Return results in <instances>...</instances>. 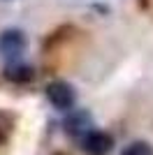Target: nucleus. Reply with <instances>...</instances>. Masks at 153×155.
<instances>
[{"instance_id": "f257e3e1", "label": "nucleus", "mask_w": 153, "mask_h": 155, "mask_svg": "<svg viewBox=\"0 0 153 155\" xmlns=\"http://www.w3.org/2000/svg\"><path fill=\"white\" fill-rule=\"evenodd\" d=\"M46 97H49V102L56 107V109H72L76 102V93L67 81H53V84L46 86Z\"/></svg>"}, {"instance_id": "20e7f679", "label": "nucleus", "mask_w": 153, "mask_h": 155, "mask_svg": "<svg viewBox=\"0 0 153 155\" xmlns=\"http://www.w3.org/2000/svg\"><path fill=\"white\" fill-rule=\"evenodd\" d=\"M65 132L70 137H86L90 132V114L88 111H72L67 120H65Z\"/></svg>"}, {"instance_id": "39448f33", "label": "nucleus", "mask_w": 153, "mask_h": 155, "mask_svg": "<svg viewBox=\"0 0 153 155\" xmlns=\"http://www.w3.org/2000/svg\"><path fill=\"white\" fill-rule=\"evenodd\" d=\"M5 77L14 84H25V81H30L35 77V72H32V67H28L23 63H12L5 67Z\"/></svg>"}, {"instance_id": "423d86ee", "label": "nucleus", "mask_w": 153, "mask_h": 155, "mask_svg": "<svg viewBox=\"0 0 153 155\" xmlns=\"http://www.w3.org/2000/svg\"><path fill=\"white\" fill-rule=\"evenodd\" d=\"M121 155H153V146L148 141H130Z\"/></svg>"}, {"instance_id": "7ed1b4c3", "label": "nucleus", "mask_w": 153, "mask_h": 155, "mask_svg": "<svg viewBox=\"0 0 153 155\" xmlns=\"http://www.w3.org/2000/svg\"><path fill=\"white\" fill-rule=\"evenodd\" d=\"M81 146L90 155H107L109 150L114 148V139H111V134L102 132V130H90L88 134L81 139Z\"/></svg>"}, {"instance_id": "f03ea898", "label": "nucleus", "mask_w": 153, "mask_h": 155, "mask_svg": "<svg viewBox=\"0 0 153 155\" xmlns=\"http://www.w3.org/2000/svg\"><path fill=\"white\" fill-rule=\"evenodd\" d=\"M25 49V35L19 28H7L0 32V56L5 58H19Z\"/></svg>"}]
</instances>
